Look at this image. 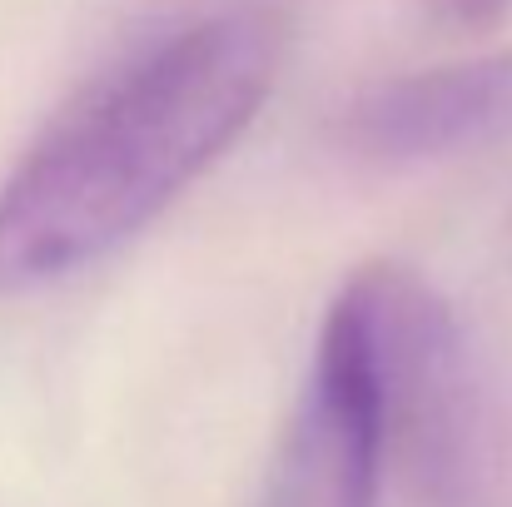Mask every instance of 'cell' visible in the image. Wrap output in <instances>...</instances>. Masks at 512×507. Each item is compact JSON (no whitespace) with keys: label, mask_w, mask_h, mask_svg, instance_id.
<instances>
[{"label":"cell","mask_w":512,"mask_h":507,"mask_svg":"<svg viewBox=\"0 0 512 507\" xmlns=\"http://www.w3.org/2000/svg\"><path fill=\"white\" fill-rule=\"evenodd\" d=\"M284 55V15L244 0L90 85L0 184V294L70 279L150 229L259 120Z\"/></svg>","instance_id":"6da1fadb"},{"label":"cell","mask_w":512,"mask_h":507,"mask_svg":"<svg viewBox=\"0 0 512 507\" xmlns=\"http://www.w3.org/2000/svg\"><path fill=\"white\" fill-rule=\"evenodd\" d=\"M388 468L393 453L373 368L353 324L329 304L259 507H378Z\"/></svg>","instance_id":"7a4b0ae2"},{"label":"cell","mask_w":512,"mask_h":507,"mask_svg":"<svg viewBox=\"0 0 512 507\" xmlns=\"http://www.w3.org/2000/svg\"><path fill=\"white\" fill-rule=\"evenodd\" d=\"M368 165H438L512 145V50H488L368 85L339 120Z\"/></svg>","instance_id":"3957f363"},{"label":"cell","mask_w":512,"mask_h":507,"mask_svg":"<svg viewBox=\"0 0 512 507\" xmlns=\"http://www.w3.org/2000/svg\"><path fill=\"white\" fill-rule=\"evenodd\" d=\"M438 5V15L448 20V25H458V30H488V25H498L503 15H508L512 0H433Z\"/></svg>","instance_id":"277c9868"}]
</instances>
